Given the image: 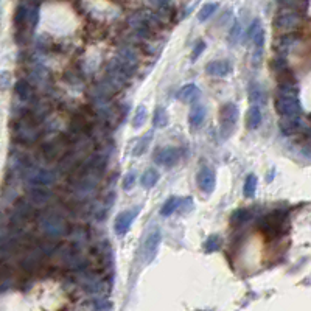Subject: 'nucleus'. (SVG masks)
Wrapping results in <instances>:
<instances>
[{
    "label": "nucleus",
    "instance_id": "1",
    "mask_svg": "<svg viewBox=\"0 0 311 311\" xmlns=\"http://www.w3.org/2000/svg\"><path fill=\"white\" fill-rule=\"evenodd\" d=\"M260 230L268 238H277L290 229V215L287 210H272L260 220Z\"/></svg>",
    "mask_w": 311,
    "mask_h": 311
},
{
    "label": "nucleus",
    "instance_id": "2",
    "mask_svg": "<svg viewBox=\"0 0 311 311\" xmlns=\"http://www.w3.org/2000/svg\"><path fill=\"white\" fill-rule=\"evenodd\" d=\"M272 27L280 33L297 31L302 27V13L292 10H280L274 16Z\"/></svg>",
    "mask_w": 311,
    "mask_h": 311
},
{
    "label": "nucleus",
    "instance_id": "3",
    "mask_svg": "<svg viewBox=\"0 0 311 311\" xmlns=\"http://www.w3.org/2000/svg\"><path fill=\"white\" fill-rule=\"evenodd\" d=\"M274 107L280 117H299L302 115V104L297 95H280L277 94Z\"/></svg>",
    "mask_w": 311,
    "mask_h": 311
},
{
    "label": "nucleus",
    "instance_id": "4",
    "mask_svg": "<svg viewBox=\"0 0 311 311\" xmlns=\"http://www.w3.org/2000/svg\"><path fill=\"white\" fill-rule=\"evenodd\" d=\"M238 106L233 103H226L220 109V124H221V136L228 139L235 131V126L238 122Z\"/></svg>",
    "mask_w": 311,
    "mask_h": 311
},
{
    "label": "nucleus",
    "instance_id": "5",
    "mask_svg": "<svg viewBox=\"0 0 311 311\" xmlns=\"http://www.w3.org/2000/svg\"><path fill=\"white\" fill-rule=\"evenodd\" d=\"M181 159V151L174 146H165V148H159L154 156H153V161L154 164L161 165V166H166V168H171L176 164L179 162Z\"/></svg>",
    "mask_w": 311,
    "mask_h": 311
},
{
    "label": "nucleus",
    "instance_id": "6",
    "mask_svg": "<svg viewBox=\"0 0 311 311\" xmlns=\"http://www.w3.org/2000/svg\"><path fill=\"white\" fill-rule=\"evenodd\" d=\"M300 42H302V35H299L297 31L285 33V35H282L280 38H277L274 41V50L279 55H285V53H290Z\"/></svg>",
    "mask_w": 311,
    "mask_h": 311
},
{
    "label": "nucleus",
    "instance_id": "7",
    "mask_svg": "<svg viewBox=\"0 0 311 311\" xmlns=\"http://www.w3.org/2000/svg\"><path fill=\"white\" fill-rule=\"evenodd\" d=\"M280 131L285 136H297L302 132H308V124L302 120V115L299 117H283L280 120Z\"/></svg>",
    "mask_w": 311,
    "mask_h": 311
},
{
    "label": "nucleus",
    "instance_id": "8",
    "mask_svg": "<svg viewBox=\"0 0 311 311\" xmlns=\"http://www.w3.org/2000/svg\"><path fill=\"white\" fill-rule=\"evenodd\" d=\"M140 210L139 208H131V210H126V212H122L119 216L115 218V223H114V229L115 233L119 235V237H123L129 232L131 226L134 223V220L137 218Z\"/></svg>",
    "mask_w": 311,
    "mask_h": 311
},
{
    "label": "nucleus",
    "instance_id": "9",
    "mask_svg": "<svg viewBox=\"0 0 311 311\" xmlns=\"http://www.w3.org/2000/svg\"><path fill=\"white\" fill-rule=\"evenodd\" d=\"M198 187L199 190L206 193V195H210V193H213L215 186H216V178H215V173L213 170H210L208 166H203L198 173Z\"/></svg>",
    "mask_w": 311,
    "mask_h": 311
},
{
    "label": "nucleus",
    "instance_id": "10",
    "mask_svg": "<svg viewBox=\"0 0 311 311\" xmlns=\"http://www.w3.org/2000/svg\"><path fill=\"white\" fill-rule=\"evenodd\" d=\"M161 241H162V235H161V230H159V229H156L154 232H151V235L146 238L145 246H144L146 263H151L156 258L159 246H161Z\"/></svg>",
    "mask_w": 311,
    "mask_h": 311
},
{
    "label": "nucleus",
    "instance_id": "11",
    "mask_svg": "<svg viewBox=\"0 0 311 311\" xmlns=\"http://www.w3.org/2000/svg\"><path fill=\"white\" fill-rule=\"evenodd\" d=\"M206 72L210 77H216V78H224L232 72V64L226 60H218V61H212L208 62L206 67Z\"/></svg>",
    "mask_w": 311,
    "mask_h": 311
},
{
    "label": "nucleus",
    "instance_id": "12",
    "mask_svg": "<svg viewBox=\"0 0 311 311\" xmlns=\"http://www.w3.org/2000/svg\"><path fill=\"white\" fill-rule=\"evenodd\" d=\"M206 120V107L204 104H201L198 100L191 103V109H190V115H188V123L193 126V128H198L204 123Z\"/></svg>",
    "mask_w": 311,
    "mask_h": 311
},
{
    "label": "nucleus",
    "instance_id": "13",
    "mask_svg": "<svg viewBox=\"0 0 311 311\" xmlns=\"http://www.w3.org/2000/svg\"><path fill=\"white\" fill-rule=\"evenodd\" d=\"M248 95H249V102L250 103H266L268 100V94L265 87L262 86V84L258 83H250L249 84V90H248Z\"/></svg>",
    "mask_w": 311,
    "mask_h": 311
},
{
    "label": "nucleus",
    "instance_id": "14",
    "mask_svg": "<svg viewBox=\"0 0 311 311\" xmlns=\"http://www.w3.org/2000/svg\"><path fill=\"white\" fill-rule=\"evenodd\" d=\"M176 98L178 100H182V102H188V103H193L196 102V100L199 98V89L196 84H187V86H184L178 90V94H176Z\"/></svg>",
    "mask_w": 311,
    "mask_h": 311
},
{
    "label": "nucleus",
    "instance_id": "15",
    "mask_svg": "<svg viewBox=\"0 0 311 311\" xmlns=\"http://www.w3.org/2000/svg\"><path fill=\"white\" fill-rule=\"evenodd\" d=\"M159 179H161V174H159V171L154 170V168H148V170L142 174L140 184H142V187H145V188H153L156 184L159 182Z\"/></svg>",
    "mask_w": 311,
    "mask_h": 311
},
{
    "label": "nucleus",
    "instance_id": "16",
    "mask_svg": "<svg viewBox=\"0 0 311 311\" xmlns=\"http://www.w3.org/2000/svg\"><path fill=\"white\" fill-rule=\"evenodd\" d=\"M252 216H254V213H252L250 208H238L232 213L230 223L233 226H241V224H246L248 221H250Z\"/></svg>",
    "mask_w": 311,
    "mask_h": 311
},
{
    "label": "nucleus",
    "instance_id": "17",
    "mask_svg": "<svg viewBox=\"0 0 311 311\" xmlns=\"http://www.w3.org/2000/svg\"><path fill=\"white\" fill-rule=\"evenodd\" d=\"M262 120H263L262 109H260L257 104H254L248 111V128L249 129H257L260 126V123H262Z\"/></svg>",
    "mask_w": 311,
    "mask_h": 311
},
{
    "label": "nucleus",
    "instance_id": "18",
    "mask_svg": "<svg viewBox=\"0 0 311 311\" xmlns=\"http://www.w3.org/2000/svg\"><path fill=\"white\" fill-rule=\"evenodd\" d=\"M257 184H258V179L255 174H248V178L245 181V184H243V195H245V198L248 199H252L255 196L257 193Z\"/></svg>",
    "mask_w": 311,
    "mask_h": 311
},
{
    "label": "nucleus",
    "instance_id": "19",
    "mask_svg": "<svg viewBox=\"0 0 311 311\" xmlns=\"http://www.w3.org/2000/svg\"><path fill=\"white\" fill-rule=\"evenodd\" d=\"M181 203H182V198H179V196H170L164 203V206L161 207V215L162 216H170L171 213H174L176 210L181 207Z\"/></svg>",
    "mask_w": 311,
    "mask_h": 311
},
{
    "label": "nucleus",
    "instance_id": "20",
    "mask_svg": "<svg viewBox=\"0 0 311 311\" xmlns=\"http://www.w3.org/2000/svg\"><path fill=\"white\" fill-rule=\"evenodd\" d=\"M28 22V8L25 5H19L14 14V25L18 30H22Z\"/></svg>",
    "mask_w": 311,
    "mask_h": 311
},
{
    "label": "nucleus",
    "instance_id": "21",
    "mask_svg": "<svg viewBox=\"0 0 311 311\" xmlns=\"http://www.w3.org/2000/svg\"><path fill=\"white\" fill-rule=\"evenodd\" d=\"M168 122H170V119H168V114L164 107H156L154 109V114H153V126L154 128H165V126L168 124Z\"/></svg>",
    "mask_w": 311,
    "mask_h": 311
},
{
    "label": "nucleus",
    "instance_id": "22",
    "mask_svg": "<svg viewBox=\"0 0 311 311\" xmlns=\"http://www.w3.org/2000/svg\"><path fill=\"white\" fill-rule=\"evenodd\" d=\"M151 139H153V132H151V131L146 132L142 139H139L137 145L134 146V149H132V156H142L145 151H148V146L151 144Z\"/></svg>",
    "mask_w": 311,
    "mask_h": 311
},
{
    "label": "nucleus",
    "instance_id": "23",
    "mask_svg": "<svg viewBox=\"0 0 311 311\" xmlns=\"http://www.w3.org/2000/svg\"><path fill=\"white\" fill-rule=\"evenodd\" d=\"M14 89H16V94H18L22 100H25V102L33 97V89H31V86L25 80H19L18 83H16V87Z\"/></svg>",
    "mask_w": 311,
    "mask_h": 311
},
{
    "label": "nucleus",
    "instance_id": "24",
    "mask_svg": "<svg viewBox=\"0 0 311 311\" xmlns=\"http://www.w3.org/2000/svg\"><path fill=\"white\" fill-rule=\"evenodd\" d=\"M216 10H218V3H206L203 8H201V11H199V14H198V21H199V22H206V21H208V19L212 18V16L216 13Z\"/></svg>",
    "mask_w": 311,
    "mask_h": 311
},
{
    "label": "nucleus",
    "instance_id": "25",
    "mask_svg": "<svg viewBox=\"0 0 311 311\" xmlns=\"http://www.w3.org/2000/svg\"><path fill=\"white\" fill-rule=\"evenodd\" d=\"M146 117H148L146 107L145 106H139V109L136 111V115H134V119H132V126H134V128H136V129L140 128V126L146 122Z\"/></svg>",
    "mask_w": 311,
    "mask_h": 311
},
{
    "label": "nucleus",
    "instance_id": "26",
    "mask_svg": "<svg viewBox=\"0 0 311 311\" xmlns=\"http://www.w3.org/2000/svg\"><path fill=\"white\" fill-rule=\"evenodd\" d=\"M220 248H221V238H220V235H212V237H208L207 241L204 243V249H206V252L220 250Z\"/></svg>",
    "mask_w": 311,
    "mask_h": 311
},
{
    "label": "nucleus",
    "instance_id": "27",
    "mask_svg": "<svg viewBox=\"0 0 311 311\" xmlns=\"http://www.w3.org/2000/svg\"><path fill=\"white\" fill-rule=\"evenodd\" d=\"M53 174L50 171H45V170H41L38 173V176H35V184L36 186H48L50 182H53Z\"/></svg>",
    "mask_w": 311,
    "mask_h": 311
},
{
    "label": "nucleus",
    "instance_id": "28",
    "mask_svg": "<svg viewBox=\"0 0 311 311\" xmlns=\"http://www.w3.org/2000/svg\"><path fill=\"white\" fill-rule=\"evenodd\" d=\"M136 181H137L136 171H129L128 174L124 176V179H123V188L124 190H131L134 187V184H136Z\"/></svg>",
    "mask_w": 311,
    "mask_h": 311
},
{
    "label": "nucleus",
    "instance_id": "29",
    "mask_svg": "<svg viewBox=\"0 0 311 311\" xmlns=\"http://www.w3.org/2000/svg\"><path fill=\"white\" fill-rule=\"evenodd\" d=\"M206 50V42L204 41H198L196 45L193 47V53H191V62H195L198 58L203 55V52Z\"/></svg>",
    "mask_w": 311,
    "mask_h": 311
},
{
    "label": "nucleus",
    "instance_id": "30",
    "mask_svg": "<svg viewBox=\"0 0 311 311\" xmlns=\"http://www.w3.org/2000/svg\"><path fill=\"white\" fill-rule=\"evenodd\" d=\"M262 28V23H260V21L258 19H255V21H252V23H250V27H249V31H248V35H249V39H252V36L255 35V33Z\"/></svg>",
    "mask_w": 311,
    "mask_h": 311
},
{
    "label": "nucleus",
    "instance_id": "31",
    "mask_svg": "<svg viewBox=\"0 0 311 311\" xmlns=\"http://www.w3.org/2000/svg\"><path fill=\"white\" fill-rule=\"evenodd\" d=\"M149 2L153 3V5H156V6H161L162 8V6H166L170 0H149Z\"/></svg>",
    "mask_w": 311,
    "mask_h": 311
}]
</instances>
